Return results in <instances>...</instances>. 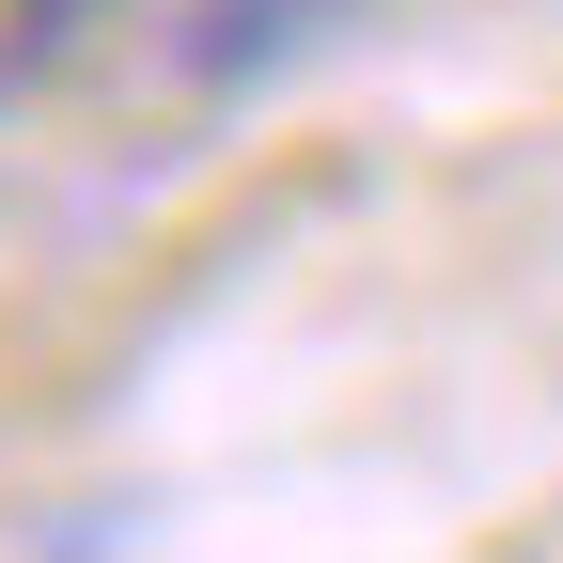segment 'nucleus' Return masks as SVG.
<instances>
[{
  "instance_id": "f257e3e1",
  "label": "nucleus",
  "mask_w": 563,
  "mask_h": 563,
  "mask_svg": "<svg viewBox=\"0 0 563 563\" xmlns=\"http://www.w3.org/2000/svg\"><path fill=\"white\" fill-rule=\"evenodd\" d=\"M47 47H63V0H0V110L47 79Z\"/></svg>"
},
{
  "instance_id": "f03ea898",
  "label": "nucleus",
  "mask_w": 563,
  "mask_h": 563,
  "mask_svg": "<svg viewBox=\"0 0 563 563\" xmlns=\"http://www.w3.org/2000/svg\"><path fill=\"white\" fill-rule=\"evenodd\" d=\"M63 16H95V0H63Z\"/></svg>"
}]
</instances>
